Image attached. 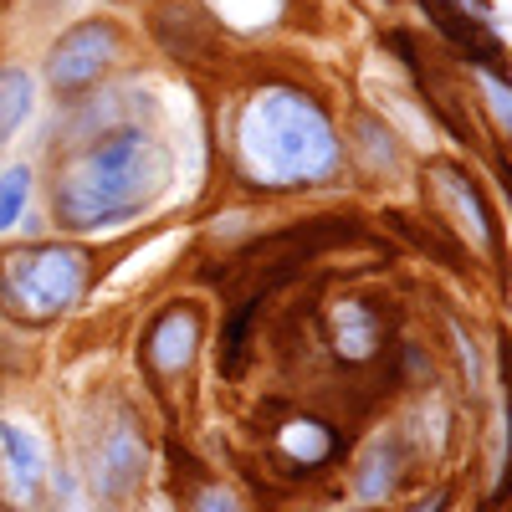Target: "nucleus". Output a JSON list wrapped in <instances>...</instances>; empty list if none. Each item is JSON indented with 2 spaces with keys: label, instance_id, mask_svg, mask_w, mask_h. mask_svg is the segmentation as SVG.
Segmentation results:
<instances>
[{
  "label": "nucleus",
  "instance_id": "7",
  "mask_svg": "<svg viewBox=\"0 0 512 512\" xmlns=\"http://www.w3.org/2000/svg\"><path fill=\"white\" fill-rule=\"evenodd\" d=\"M277 451H282V461L292 466V472H313V466L333 461L338 431H333V425H323L318 415H292L282 431H277Z\"/></svg>",
  "mask_w": 512,
  "mask_h": 512
},
{
  "label": "nucleus",
  "instance_id": "11",
  "mask_svg": "<svg viewBox=\"0 0 512 512\" xmlns=\"http://www.w3.org/2000/svg\"><path fill=\"white\" fill-rule=\"evenodd\" d=\"M395 482H400V451H395V441L369 446V456H364V466H359L354 492H359L364 502H379V497H390V492H395Z\"/></svg>",
  "mask_w": 512,
  "mask_h": 512
},
{
  "label": "nucleus",
  "instance_id": "6",
  "mask_svg": "<svg viewBox=\"0 0 512 512\" xmlns=\"http://www.w3.org/2000/svg\"><path fill=\"white\" fill-rule=\"evenodd\" d=\"M139 472H144V436L134 420H118L98 446V487L108 497H118L139 482Z\"/></svg>",
  "mask_w": 512,
  "mask_h": 512
},
{
  "label": "nucleus",
  "instance_id": "17",
  "mask_svg": "<svg viewBox=\"0 0 512 512\" xmlns=\"http://www.w3.org/2000/svg\"><path fill=\"white\" fill-rule=\"evenodd\" d=\"M144 512H175V507H169L164 497H149V507H144Z\"/></svg>",
  "mask_w": 512,
  "mask_h": 512
},
{
  "label": "nucleus",
  "instance_id": "10",
  "mask_svg": "<svg viewBox=\"0 0 512 512\" xmlns=\"http://www.w3.org/2000/svg\"><path fill=\"white\" fill-rule=\"evenodd\" d=\"M374 344H379L374 313H369L364 303H338V308H333V349L359 364V359L374 354Z\"/></svg>",
  "mask_w": 512,
  "mask_h": 512
},
{
  "label": "nucleus",
  "instance_id": "13",
  "mask_svg": "<svg viewBox=\"0 0 512 512\" xmlns=\"http://www.w3.org/2000/svg\"><path fill=\"white\" fill-rule=\"evenodd\" d=\"M26 195H31V169H21V164L6 169V175H0V231H11L21 221Z\"/></svg>",
  "mask_w": 512,
  "mask_h": 512
},
{
  "label": "nucleus",
  "instance_id": "2",
  "mask_svg": "<svg viewBox=\"0 0 512 512\" xmlns=\"http://www.w3.org/2000/svg\"><path fill=\"white\" fill-rule=\"evenodd\" d=\"M169 185V154L144 134H113L77 154L57 180V216L72 231H103L149 210Z\"/></svg>",
  "mask_w": 512,
  "mask_h": 512
},
{
  "label": "nucleus",
  "instance_id": "14",
  "mask_svg": "<svg viewBox=\"0 0 512 512\" xmlns=\"http://www.w3.org/2000/svg\"><path fill=\"white\" fill-rule=\"evenodd\" d=\"M195 512H241L231 487H200L195 492Z\"/></svg>",
  "mask_w": 512,
  "mask_h": 512
},
{
  "label": "nucleus",
  "instance_id": "1",
  "mask_svg": "<svg viewBox=\"0 0 512 512\" xmlns=\"http://www.w3.org/2000/svg\"><path fill=\"white\" fill-rule=\"evenodd\" d=\"M236 159L251 185H318L338 169V139L328 113L297 88H262L241 108Z\"/></svg>",
  "mask_w": 512,
  "mask_h": 512
},
{
  "label": "nucleus",
  "instance_id": "4",
  "mask_svg": "<svg viewBox=\"0 0 512 512\" xmlns=\"http://www.w3.org/2000/svg\"><path fill=\"white\" fill-rule=\"evenodd\" d=\"M118 26L113 21H82V26H72L57 47H52V57H47V82L52 88H62V93H72V88H93V82L113 67V57H118Z\"/></svg>",
  "mask_w": 512,
  "mask_h": 512
},
{
  "label": "nucleus",
  "instance_id": "9",
  "mask_svg": "<svg viewBox=\"0 0 512 512\" xmlns=\"http://www.w3.org/2000/svg\"><path fill=\"white\" fill-rule=\"evenodd\" d=\"M431 185L441 190V200H451V210H456V216H461L466 226H472V236H477V241L487 246V241H492V216H487V205H482V195L472 190V180H466L461 169L441 164L436 175H431Z\"/></svg>",
  "mask_w": 512,
  "mask_h": 512
},
{
  "label": "nucleus",
  "instance_id": "8",
  "mask_svg": "<svg viewBox=\"0 0 512 512\" xmlns=\"http://www.w3.org/2000/svg\"><path fill=\"white\" fill-rule=\"evenodd\" d=\"M0 456H6L11 466V477L21 487V497L47 477V451H41V441L26 431V425H11V420H0Z\"/></svg>",
  "mask_w": 512,
  "mask_h": 512
},
{
  "label": "nucleus",
  "instance_id": "3",
  "mask_svg": "<svg viewBox=\"0 0 512 512\" xmlns=\"http://www.w3.org/2000/svg\"><path fill=\"white\" fill-rule=\"evenodd\" d=\"M88 287V256L72 246H21L0 262V303L21 323L67 313Z\"/></svg>",
  "mask_w": 512,
  "mask_h": 512
},
{
  "label": "nucleus",
  "instance_id": "5",
  "mask_svg": "<svg viewBox=\"0 0 512 512\" xmlns=\"http://www.w3.org/2000/svg\"><path fill=\"white\" fill-rule=\"evenodd\" d=\"M195 349H200V313H195L190 303H175L169 313L154 318L149 344H144V359H149V369H159V374H180V369H190Z\"/></svg>",
  "mask_w": 512,
  "mask_h": 512
},
{
  "label": "nucleus",
  "instance_id": "16",
  "mask_svg": "<svg viewBox=\"0 0 512 512\" xmlns=\"http://www.w3.org/2000/svg\"><path fill=\"white\" fill-rule=\"evenodd\" d=\"M492 103H497V108H502V113L512 118V93L502 88V82H492Z\"/></svg>",
  "mask_w": 512,
  "mask_h": 512
},
{
  "label": "nucleus",
  "instance_id": "15",
  "mask_svg": "<svg viewBox=\"0 0 512 512\" xmlns=\"http://www.w3.org/2000/svg\"><path fill=\"white\" fill-rule=\"evenodd\" d=\"M410 512H446V492H431L420 507H410Z\"/></svg>",
  "mask_w": 512,
  "mask_h": 512
},
{
  "label": "nucleus",
  "instance_id": "12",
  "mask_svg": "<svg viewBox=\"0 0 512 512\" xmlns=\"http://www.w3.org/2000/svg\"><path fill=\"white\" fill-rule=\"evenodd\" d=\"M31 103H36V82L21 67L0 72V139H11L16 128L31 118Z\"/></svg>",
  "mask_w": 512,
  "mask_h": 512
}]
</instances>
